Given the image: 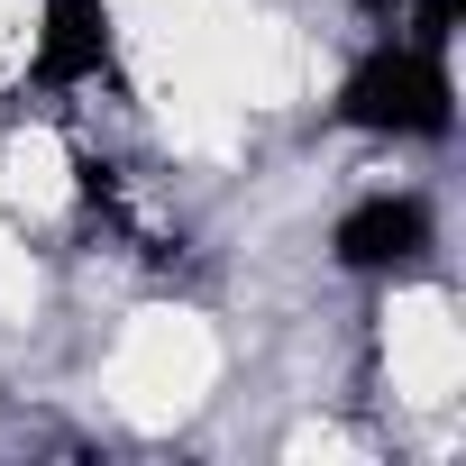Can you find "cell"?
<instances>
[{"mask_svg":"<svg viewBox=\"0 0 466 466\" xmlns=\"http://www.w3.org/2000/svg\"><path fill=\"white\" fill-rule=\"evenodd\" d=\"M339 266H357V275H384V266H411L420 248H430V210L411 201V192H375V201H357L348 219H339Z\"/></svg>","mask_w":466,"mask_h":466,"instance_id":"7a4b0ae2","label":"cell"},{"mask_svg":"<svg viewBox=\"0 0 466 466\" xmlns=\"http://www.w3.org/2000/svg\"><path fill=\"white\" fill-rule=\"evenodd\" d=\"M339 119L348 128H384V137H448V65L439 46H375L348 92H339Z\"/></svg>","mask_w":466,"mask_h":466,"instance_id":"6da1fadb","label":"cell"},{"mask_svg":"<svg viewBox=\"0 0 466 466\" xmlns=\"http://www.w3.org/2000/svg\"><path fill=\"white\" fill-rule=\"evenodd\" d=\"M110 74V10L101 0H46L37 19V83H92Z\"/></svg>","mask_w":466,"mask_h":466,"instance_id":"3957f363","label":"cell"},{"mask_svg":"<svg viewBox=\"0 0 466 466\" xmlns=\"http://www.w3.org/2000/svg\"><path fill=\"white\" fill-rule=\"evenodd\" d=\"M357 10H375V19H384V10H402V0H357Z\"/></svg>","mask_w":466,"mask_h":466,"instance_id":"277c9868","label":"cell"}]
</instances>
